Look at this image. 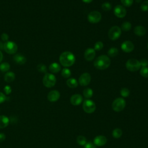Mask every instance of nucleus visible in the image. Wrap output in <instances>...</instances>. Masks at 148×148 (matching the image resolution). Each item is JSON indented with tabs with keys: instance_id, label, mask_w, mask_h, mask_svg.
Wrapping results in <instances>:
<instances>
[{
	"instance_id": "obj_1",
	"label": "nucleus",
	"mask_w": 148,
	"mask_h": 148,
	"mask_svg": "<svg viewBox=\"0 0 148 148\" xmlns=\"http://www.w3.org/2000/svg\"><path fill=\"white\" fill-rule=\"evenodd\" d=\"M59 61L63 66L69 67L74 64L76 58L72 53L70 51H64L60 56Z\"/></svg>"
},
{
	"instance_id": "obj_2",
	"label": "nucleus",
	"mask_w": 148,
	"mask_h": 148,
	"mask_svg": "<svg viewBox=\"0 0 148 148\" xmlns=\"http://www.w3.org/2000/svg\"><path fill=\"white\" fill-rule=\"evenodd\" d=\"M110 59L106 55L98 56L94 62V66L98 69L103 70L108 68L110 65Z\"/></svg>"
},
{
	"instance_id": "obj_3",
	"label": "nucleus",
	"mask_w": 148,
	"mask_h": 148,
	"mask_svg": "<svg viewBox=\"0 0 148 148\" xmlns=\"http://www.w3.org/2000/svg\"><path fill=\"white\" fill-rule=\"evenodd\" d=\"M125 67L130 72H136L140 69V61L135 58H130L125 63Z\"/></svg>"
},
{
	"instance_id": "obj_4",
	"label": "nucleus",
	"mask_w": 148,
	"mask_h": 148,
	"mask_svg": "<svg viewBox=\"0 0 148 148\" xmlns=\"http://www.w3.org/2000/svg\"><path fill=\"white\" fill-rule=\"evenodd\" d=\"M56 76L53 74L50 73H45L42 79L43 85L47 88L53 87L56 83Z\"/></svg>"
},
{
	"instance_id": "obj_5",
	"label": "nucleus",
	"mask_w": 148,
	"mask_h": 148,
	"mask_svg": "<svg viewBox=\"0 0 148 148\" xmlns=\"http://www.w3.org/2000/svg\"><path fill=\"white\" fill-rule=\"evenodd\" d=\"M125 105H126V102L124 99L123 98L119 97L115 99L113 101L112 104V107L113 110H114L116 112H119L122 111L124 109Z\"/></svg>"
},
{
	"instance_id": "obj_6",
	"label": "nucleus",
	"mask_w": 148,
	"mask_h": 148,
	"mask_svg": "<svg viewBox=\"0 0 148 148\" xmlns=\"http://www.w3.org/2000/svg\"><path fill=\"white\" fill-rule=\"evenodd\" d=\"M121 28L117 26L112 27L108 31V37L112 40H116L119 39L121 34Z\"/></svg>"
},
{
	"instance_id": "obj_7",
	"label": "nucleus",
	"mask_w": 148,
	"mask_h": 148,
	"mask_svg": "<svg viewBox=\"0 0 148 148\" xmlns=\"http://www.w3.org/2000/svg\"><path fill=\"white\" fill-rule=\"evenodd\" d=\"M3 49L8 54H13L17 52L18 47L15 42L13 41H7L3 44Z\"/></svg>"
},
{
	"instance_id": "obj_8",
	"label": "nucleus",
	"mask_w": 148,
	"mask_h": 148,
	"mask_svg": "<svg viewBox=\"0 0 148 148\" xmlns=\"http://www.w3.org/2000/svg\"><path fill=\"white\" fill-rule=\"evenodd\" d=\"M83 109L87 113H92L95 110V103L91 99H86L83 103Z\"/></svg>"
},
{
	"instance_id": "obj_9",
	"label": "nucleus",
	"mask_w": 148,
	"mask_h": 148,
	"mask_svg": "<svg viewBox=\"0 0 148 148\" xmlns=\"http://www.w3.org/2000/svg\"><path fill=\"white\" fill-rule=\"evenodd\" d=\"M102 18V16L100 12L97 10H94L89 13L87 16L88 21L92 24L99 23Z\"/></svg>"
},
{
	"instance_id": "obj_10",
	"label": "nucleus",
	"mask_w": 148,
	"mask_h": 148,
	"mask_svg": "<svg viewBox=\"0 0 148 148\" xmlns=\"http://www.w3.org/2000/svg\"><path fill=\"white\" fill-rule=\"evenodd\" d=\"M114 14L118 18H123L127 14V10L125 8L120 5H116L114 8Z\"/></svg>"
},
{
	"instance_id": "obj_11",
	"label": "nucleus",
	"mask_w": 148,
	"mask_h": 148,
	"mask_svg": "<svg viewBox=\"0 0 148 148\" xmlns=\"http://www.w3.org/2000/svg\"><path fill=\"white\" fill-rule=\"evenodd\" d=\"M91 75L87 72L82 74L79 78V83L82 86L88 85L91 82Z\"/></svg>"
},
{
	"instance_id": "obj_12",
	"label": "nucleus",
	"mask_w": 148,
	"mask_h": 148,
	"mask_svg": "<svg viewBox=\"0 0 148 148\" xmlns=\"http://www.w3.org/2000/svg\"><path fill=\"white\" fill-rule=\"evenodd\" d=\"M121 49L125 53H130L134 50V45L132 42L125 40L121 43Z\"/></svg>"
},
{
	"instance_id": "obj_13",
	"label": "nucleus",
	"mask_w": 148,
	"mask_h": 148,
	"mask_svg": "<svg viewBox=\"0 0 148 148\" xmlns=\"http://www.w3.org/2000/svg\"><path fill=\"white\" fill-rule=\"evenodd\" d=\"M60 97V94L58 91L54 90L50 91L47 94V99L51 102L57 101Z\"/></svg>"
},
{
	"instance_id": "obj_14",
	"label": "nucleus",
	"mask_w": 148,
	"mask_h": 148,
	"mask_svg": "<svg viewBox=\"0 0 148 148\" xmlns=\"http://www.w3.org/2000/svg\"><path fill=\"white\" fill-rule=\"evenodd\" d=\"M95 57V50L93 48H87L84 54V58L88 61H91L94 59Z\"/></svg>"
},
{
	"instance_id": "obj_15",
	"label": "nucleus",
	"mask_w": 148,
	"mask_h": 148,
	"mask_svg": "<svg viewBox=\"0 0 148 148\" xmlns=\"http://www.w3.org/2000/svg\"><path fill=\"white\" fill-rule=\"evenodd\" d=\"M107 142L106 138L103 135H98L95 137L93 140L94 144L96 146H102Z\"/></svg>"
},
{
	"instance_id": "obj_16",
	"label": "nucleus",
	"mask_w": 148,
	"mask_h": 148,
	"mask_svg": "<svg viewBox=\"0 0 148 148\" xmlns=\"http://www.w3.org/2000/svg\"><path fill=\"white\" fill-rule=\"evenodd\" d=\"M83 101V97L80 94H75L71 97L70 102L72 105L77 106L79 105Z\"/></svg>"
},
{
	"instance_id": "obj_17",
	"label": "nucleus",
	"mask_w": 148,
	"mask_h": 148,
	"mask_svg": "<svg viewBox=\"0 0 148 148\" xmlns=\"http://www.w3.org/2000/svg\"><path fill=\"white\" fill-rule=\"evenodd\" d=\"M13 60L16 64L19 65L24 64L27 61L25 57L21 54H16L13 56Z\"/></svg>"
},
{
	"instance_id": "obj_18",
	"label": "nucleus",
	"mask_w": 148,
	"mask_h": 148,
	"mask_svg": "<svg viewBox=\"0 0 148 148\" xmlns=\"http://www.w3.org/2000/svg\"><path fill=\"white\" fill-rule=\"evenodd\" d=\"M134 32L135 34L139 36H143L146 33V28L142 25H137L134 28Z\"/></svg>"
},
{
	"instance_id": "obj_19",
	"label": "nucleus",
	"mask_w": 148,
	"mask_h": 148,
	"mask_svg": "<svg viewBox=\"0 0 148 148\" xmlns=\"http://www.w3.org/2000/svg\"><path fill=\"white\" fill-rule=\"evenodd\" d=\"M9 119L5 115L0 116V128H4L6 127L9 124Z\"/></svg>"
},
{
	"instance_id": "obj_20",
	"label": "nucleus",
	"mask_w": 148,
	"mask_h": 148,
	"mask_svg": "<svg viewBox=\"0 0 148 148\" xmlns=\"http://www.w3.org/2000/svg\"><path fill=\"white\" fill-rule=\"evenodd\" d=\"M49 71L53 73H56L60 71L61 70V66L57 62H53L51 63L49 67Z\"/></svg>"
},
{
	"instance_id": "obj_21",
	"label": "nucleus",
	"mask_w": 148,
	"mask_h": 148,
	"mask_svg": "<svg viewBox=\"0 0 148 148\" xmlns=\"http://www.w3.org/2000/svg\"><path fill=\"white\" fill-rule=\"evenodd\" d=\"M15 79V74L13 72H7L4 76V80L6 82L10 83Z\"/></svg>"
},
{
	"instance_id": "obj_22",
	"label": "nucleus",
	"mask_w": 148,
	"mask_h": 148,
	"mask_svg": "<svg viewBox=\"0 0 148 148\" xmlns=\"http://www.w3.org/2000/svg\"><path fill=\"white\" fill-rule=\"evenodd\" d=\"M66 84L70 88H76L78 86V82L75 78H69L66 80Z\"/></svg>"
},
{
	"instance_id": "obj_23",
	"label": "nucleus",
	"mask_w": 148,
	"mask_h": 148,
	"mask_svg": "<svg viewBox=\"0 0 148 148\" xmlns=\"http://www.w3.org/2000/svg\"><path fill=\"white\" fill-rule=\"evenodd\" d=\"M118 53H119V50L117 47H112L110 48L108 51V56L111 57H116L118 54Z\"/></svg>"
},
{
	"instance_id": "obj_24",
	"label": "nucleus",
	"mask_w": 148,
	"mask_h": 148,
	"mask_svg": "<svg viewBox=\"0 0 148 148\" xmlns=\"http://www.w3.org/2000/svg\"><path fill=\"white\" fill-rule=\"evenodd\" d=\"M83 95L85 98L88 99L92 97L93 95V91L90 88H86L83 90Z\"/></svg>"
},
{
	"instance_id": "obj_25",
	"label": "nucleus",
	"mask_w": 148,
	"mask_h": 148,
	"mask_svg": "<svg viewBox=\"0 0 148 148\" xmlns=\"http://www.w3.org/2000/svg\"><path fill=\"white\" fill-rule=\"evenodd\" d=\"M10 69V64L7 62L0 64V70L2 72H7Z\"/></svg>"
},
{
	"instance_id": "obj_26",
	"label": "nucleus",
	"mask_w": 148,
	"mask_h": 148,
	"mask_svg": "<svg viewBox=\"0 0 148 148\" xmlns=\"http://www.w3.org/2000/svg\"><path fill=\"white\" fill-rule=\"evenodd\" d=\"M122 134H123V132L120 128H115L112 131V136L116 139H118L120 138Z\"/></svg>"
},
{
	"instance_id": "obj_27",
	"label": "nucleus",
	"mask_w": 148,
	"mask_h": 148,
	"mask_svg": "<svg viewBox=\"0 0 148 148\" xmlns=\"http://www.w3.org/2000/svg\"><path fill=\"white\" fill-rule=\"evenodd\" d=\"M132 27L131 24L128 21H125L121 24V29L124 31H129Z\"/></svg>"
},
{
	"instance_id": "obj_28",
	"label": "nucleus",
	"mask_w": 148,
	"mask_h": 148,
	"mask_svg": "<svg viewBox=\"0 0 148 148\" xmlns=\"http://www.w3.org/2000/svg\"><path fill=\"white\" fill-rule=\"evenodd\" d=\"M61 75L64 78H69L71 75V72L69 69L67 68H64L61 71Z\"/></svg>"
},
{
	"instance_id": "obj_29",
	"label": "nucleus",
	"mask_w": 148,
	"mask_h": 148,
	"mask_svg": "<svg viewBox=\"0 0 148 148\" xmlns=\"http://www.w3.org/2000/svg\"><path fill=\"white\" fill-rule=\"evenodd\" d=\"M76 141H77V143L80 146H84L85 144L87 143L86 138L84 136H82V135H79L77 137Z\"/></svg>"
},
{
	"instance_id": "obj_30",
	"label": "nucleus",
	"mask_w": 148,
	"mask_h": 148,
	"mask_svg": "<svg viewBox=\"0 0 148 148\" xmlns=\"http://www.w3.org/2000/svg\"><path fill=\"white\" fill-rule=\"evenodd\" d=\"M140 74L143 77H148V67L142 66L140 70Z\"/></svg>"
},
{
	"instance_id": "obj_31",
	"label": "nucleus",
	"mask_w": 148,
	"mask_h": 148,
	"mask_svg": "<svg viewBox=\"0 0 148 148\" xmlns=\"http://www.w3.org/2000/svg\"><path fill=\"white\" fill-rule=\"evenodd\" d=\"M37 70L41 73H47V68L46 66L43 64H39L37 65Z\"/></svg>"
},
{
	"instance_id": "obj_32",
	"label": "nucleus",
	"mask_w": 148,
	"mask_h": 148,
	"mask_svg": "<svg viewBox=\"0 0 148 148\" xmlns=\"http://www.w3.org/2000/svg\"><path fill=\"white\" fill-rule=\"evenodd\" d=\"M130 90L127 88H122L120 90V95L123 97H128L130 95Z\"/></svg>"
},
{
	"instance_id": "obj_33",
	"label": "nucleus",
	"mask_w": 148,
	"mask_h": 148,
	"mask_svg": "<svg viewBox=\"0 0 148 148\" xmlns=\"http://www.w3.org/2000/svg\"><path fill=\"white\" fill-rule=\"evenodd\" d=\"M102 9L104 11H109L112 9V5L109 2H106L102 4Z\"/></svg>"
},
{
	"instance_id": "obj_34",
	"label": "nucleus",
	"mask_w": 148,
	"mask_h": 148,
	"mask_svg": "<svg viewBox=\"0 0 148 148\" xmlns=\"http://www.w3.org/2000/svg\"><path fill=\"white\" fill-rule=\"evenodd\" d=\"M103 43L101 41H98L95 43L94 49L97 51H99V50H101L103 49Z\"/></svg>"
},
{
	"instance_id": "obj_35",
	"label": "nucleus",
	"mask_w": 148,
	"mask_h": 148,
	"mask_svg": "<svg viewBox=\"0 0 148 148\" xmlns=\"http://www.w3.org/2000/svg\"><path fill=\"white\" fill-rule=\"evenodd\" d=\"M123 6L126 7L131 6L134 2V0H120Z\"/></svg>"
},
{
	"instance_id": "obj_36",
	"label": "nucleus",
	"mask_w": 148,
	"mask_h": 148,
	"mask_svg": "<svg viewBox=\"0 0 148 148\" xmlns=\"http://www.w3.org/2000/svg\"><path fill=\"white\" fill-rule=\"evenodd\" d=\"M140 9L143 12L148 11V0L144 1L141 3Z\"/></svg>"
},
{
	"instance_id": "obj_37",
	"label": "nucleus",
	"mask_w": 148,
	"mask_h": 148,
	"mask_svg": "<svg viewBox=\"0 0 148 148\" xmlns=\"http://www.w3.org/2000/svg\"><path fill=\"white\" fill-rule=\"evenodd\" d=\"M3 91L6 95H9L12 92V88L10 86L6 85L3 88Z\"/></svg>"
},
{
	"instance_id": "obj_38",
	"label": "nucleus",
	"mask_w": 148,
	"mask_h": 148,
	"mask_svg": "<svg viewBox=\"0 0 148 148\" xmlns=\"http://www.w3.org/2000/svg\"><path fill=\"white\" fill-rule=\"evenodd\" d=\"M84 148H97L96 146L94 144V143L91 142H87L84 146Z\"/></svg>"
},
{
	"instance_id": "obj_39",
	"label": "nucleus",
	"mask_w": 148,
	"mask_h": 148,
	"mask_svg": "<svg viewBox=\"0 0 148 148\" xmlns=\"http://www.w3.org/2000/svg\"><path fill=\"white\" fill-rule=\"evenodd\" d=\"M6 99V95L2 92H0V103L4 102Z\"/></svg>"
},
{
	"instance_id": "obj_40",
	"label": "nucleus",
	"mask_w": 148,
	"mask_h": 148,
	"mask_svg": "<svg viewBox=\"0 0 148 148\" xmlns=\"http://www.w3.org/2000/svg\"><path fill=\"white\" fill-rule=\"evenodd\" d=\"M1 39L3 41L7 42V41H8V39H9V35L7 34H6V33H3L1 35Z\"/></svg>"
},
{
	"instance_id": "obj_41",
	"label": "nucleus",
	"mask_w": 148,
	"mask_h": 148,
	"mask_svg": "<svg viewBox=\"0 0 148 148\" xmlns=\"http://www.w3.org/2000/svg\"><path fill=\"white\" fill-rule=\"evenodd\" d=\"M140 63L142 66H147L148 65V61L146 59H142L140 61Z\"/></svg>"
},
{
	"instance_id": "obj_42",
	"label": "nucleus",
	"mask_w": 148,
	"mask_h": 148,
	"mask_svg": "<svg viewBox=\"0 0 148 148\" xmlns=\"http://www.w3.org/2000/svg\"><path fill=\"white\" fill-rule=\"evenodd\" d=\"M6 139V135L4 133L0 132V143L4 141Z\"/></svg>"
},
{
	"instance_id": "obj_43",
	"label": "nucleus",
	"mask_w": 148,
	"mask_h": 148,
	"mask_svg": "<svg viewBox=\"0 0 148 148\" xmlns=\"http://www.w3.org/2000/svg\"><path fill=\"white\" fill-rule=\"evenodd\" d=\"M93 0H82V1L84 3H91Z\"/></svg>"
},
{
	"instance_id": "obj_44",
	"label": "nucleus",
	"mask_w": 148,
	"mask_h": 148,
	"mask_svg": "<svg viewBox=\"0 0 148 148\" xmlns=\"http://www.w3.org/2000/svg\"><path fill=\"white\" fill-rule=\"evenodd\" d=\"M2 60H3V54L1 52V51H0V62H1Z\"/></svg>"
},
{
	"instance_id": "obj_45",
	"label": "nucleus",
	"mask_w": 148,
	"mask_h": 148,
	"mask_svg": "<svg viewBox=\"0 0 148 148\" xmlns=\"http://www.w3.org/2000/svg\"><path fill=\"white\" fill-rule=\"evenodd\" d=\"M135 2H137V3H140V2L142 1V0H135Z\"/></svg>"
},
{
	"instance_id": "obj_46",
	"label": "nucleus",
	"mask_w": 148,
	"mask_h": 148,
	"mask_svg": "<svg viewBox=\"0 0 148 148\" xmlns=\"http://www.w3.org/2000/svg\"><path fill=\"white\" fill-rule=\"evenodd\" d=\"M147 49H148V43H147Z\"/></svg>"
}]
</instances>
